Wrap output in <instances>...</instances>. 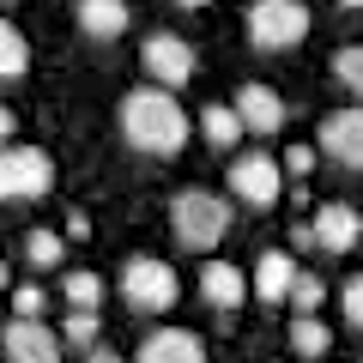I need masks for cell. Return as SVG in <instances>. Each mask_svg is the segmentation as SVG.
Returning a JSON list of instances; mask_svg holds the SVG:
<instances>
[{"mask_svg":"<svg viewBox=\"0 0 363 363\" xmlns=\"http://www.w3.org/2000/svg\"><path fill=\"white\" fill-rule=\"evenodd\" d=\"M121 133H128V145H140V152H152V157H176L182 145H188V133H194V121L176 104V91L140 85V91L121 97Z\"/></svg>","mask_w":363,"mask_h":363,"instance_id":"cell-1","label":"cell"},{"mask_svg":"<svg viewBox=\"0 0 363 363\" xmlns=\"http://www.w3.org/2000/svg\"><path fill=\"white\" fill-rule=\"evenodd\" d=\"M169 230H176L182 248L206 255L212 242H224V236H230V200L212 194V188H182V194L169 200Z\"/></svg>","mask_w":363,"mask_h":363,"instance_id":"cell-2","label":"cell"},{"mask_svg":"<svg viewBox=\"0 0 363 363\" xmlns=\"http://www.w3.org/2000/svg\"><path fill=\"white\" fill-rule=\"evenodd\" d=\"M55 188V157L43 145H0V206H30Z\"/></svg>","mask_w":363,"mask_h":363,"instance_id":"cell-3","label":"cell"},{"mask_svg":"<svg viewBox=\"0 0 363 363\" xmlns=\"http://www.w3.org/2000/svg\"><path fill=\"white\" fill-rule=\"evenodd\" d=\"M309 37V6L303 0H248V43L260 55H285Z\"/></svg>","mask_w":363,"mask_h":363,"instance_id":"cell-4","label":"cell"},{"mask_svg":"<svg viewBox=\"0 0 363 363\" xmlns=\"http://www.w3.org/2000/svg\"><path fill=\"white\" fill-rule=\"evenodd\" d=\"M182 285H176V267L157 255H133L128 267H121V303H128L133 315H164L176 309Z\"/></svg>","mask_w":363,"mask_h":363,"instance_id":"cell-5","label":"cell"},{"mask_svg":"<svg viewBox=\"0 0 363 363\" xmlns=\"http://www.w3.org/2000/svg\"><path fill=\"white\" fill-rule=\"evenodd\" d=\"M140 61H145V73H152L157 91H182L188 79H194L200 55H194V43L176 37V30H152V37H145V49H140Z\"/></svg>","mask_w":363,"mask_h":363,"instance_id":"cell-6","label":"cell"},{"mask_svg":"<svg viewBox=\"0 0 363 363\" xmlns=\"http://www.w3.org/2000/svg\"><path fill=\"white\" fill-rule=\"evenodd\" d=\"M230 194L242 200V206H279L285 200V164L279 157H267V152H242L230 164Z\"/></svg>","mask_w":363,"mask_h":363,"instance_id":"cell-7","label":"cell"},{"mask_svg":"<svg viewBox=\"0 0 363 363\" xmlns=\"http://www.w3.org/2000/svg\"><path fill=\"white\" fill-rule=\"evenodd\" d=\"M315 152H327L333 164H345V169H363V104H351V109H333V116H321Z\"/></svg>","mask_w":363,"mask_h":363,"instance_id":"cell-8","label":"cell"},{"mask_svg":"<svg viewBox=\"0 0 363 363\" xmlns=\"http://www.w3.org/2000/svg\"><path fill=\"white\" fill-rule=\"evenodd\" d=\"M230 109H236V121H242V133H260V140H267V133H279V128H285V116H291L285 97H279L272 85H260V79H248V85L236 91Z\"/></svg>","mask_w":363,"mask_h":363,"instance_id":"cell-9","label":"cell"},{"mask_svg":"<svg viewBox=\"0 0 363 363\" xmlns=\"http://www.w3.org/2000/svg\"><path fill=\"white\" fill-rule=\"evenodd\" d=\"M0 345H6V363H61V333L43 321H6Z\"/></svg>","mask_w":363,"mask_h":363,"instance_id":"cell-10","label":"cell"},{"mask_svg":"<svg viewBox=\"0 0 363 363\" xmlns=\"http://www.w3.org/2000/svg\"><path fill=\"white\" fill-rule=\"evenodd\" d=\"M309 230H315V248H327V255H351L357 236H363V218L345 206V200H327V206H315Z\"/></svg>","mask_w":363,"mask_h":363,"instance_id":"cell-11","label":"cell"},{"mask_svg":"<svg viewBox=\"0 0 363 363\" xmlns=\"http://www.w3.org/2000/svg\"><path fill=\"white\" fill-rule=\"evenodd\" d=\"M291 285H297V260H291L285 248L260 255L255 272H248V297H260L267 309H272V303H291Z\"/></svg>","mask_w":363,"mask_h":363,"instance_id":"cell-12","label":"cell"},{"mask_svg":"<svg viewBox=\"0 0 363 363\" xmlns=\"http://www.w3.org/2000/svg\"><path fill=\"white\" fill-rule=\"evenodd\" d=\"M200 297H206L218 315L242 309V303H248V272L230 267V260H206V267H200Z\"/></svg>","mask_w":363,"mask_h":363,"instance_id":"cell-13","label":"cell"},{"mask_svg":"<svg viewBox=\"0 0 363 363\" xmlns=\"http://www.w3.org/2000/svg\"><path fill=\"white\" fill-rule=\"evenodd\" d=\"M133 363H206V345L188 327H157V333H145V345H140Z\"/></svg>","mask_w":363,"mask_h":363,"instance_id":"cell-14","label":"cell"},{"mask_svg":"<svg viewBox=\"0 0 363 363\" xmlns=\"http://www.w3.org/2000/svg\"><path fill=\"white\" fill-rule=\"evenodd\" d=\"M73 18H79V30L85 37H121V30L133 25V13H128V0H79L73 6Z\"/></svg>","mask_w":363,"mask_h":363,"instance_id":"cell-15","label":"cell"},{"mask_svg":"<svg viewBox=\"0 0 363 363\" xmlns=\"http://www.w3.org/2000/svg\"><path fill=\"white\" fill-rule=\"evenodd\" d=\"M200 133H206V145H218V152L242 145V121H236L230 104H206V109H200Z\"/></svg>","mask_w":363,"mask_h":363,"instance_id":"cell-16","label":"cell"},{"mask_svg":"<svg viewBox=\"0 0 363 363\" xmlns=\"http://www.w3.org/2000/svg\"><path fill=\"white\" fill-rule=\"evenodd\" d=\"M291 351H297V357H327V351H333V333H327L321 315H297V321H291Z\"/></svg>","mask_w":363,"mask_h":363,"instance_id":"cell-17","label":"cell"},{"mask_svg":"<svg viewBox=\"0 0 363 363\" xmlns=\"http://www.w3.org/2000/svg\"><path fill=\"white\" fill-rule=\"evenodd\" d=\"M61 297H67V309H85V315H97V303H104V272H67V285H61Z\"/></svg>","mask_w":363,"mask_h":363,"instance_id":"cell-18","label":"cell"},{"mask_svg":"<svg viewBox=\"0 0 363 363\" xmlns=\"http://www.w3.org/2000/svg\"><path fill=\"white\" fill-rule=\"evenodd\" d=\"M97 333H104V321L97 315H85V309H67V321H61V345H73V351H97Z\"/></svg>","mask_w":363,"mask_h":363,"instance_id":"cell-19","label":"cell"},{"mask_svg":"<svg viewBox=\"0 0 363 363\" xmlns=\"http://www.w3.org/2000/svg\"><path fill=\"white\" fill-rule=\"evenodd\" d=\"M333 79L351 91V97H363V43H339L333 49Z\"/></svg>","mask_w":363,"mask_h":363,"instance_id":"cell-20","label":"cell"},{"mask_svg":"<svg viewBox=\"0 0 363 363\" xmlns=\"http://www.w3.org/2000/svg\"><path fill=\"white\" fill-rule=\"evenodd\" d=\"M25 67H30V43L18 37L6 18H0V79H18Z\"/></svg>","mask_w":363,"mask_h":363,"instance_id":"cell-21","label":"cell"},{"mask_svg":"<svg viewBox=\"0 0 363 363\" xmlns=\"http://www.w3.org/2000/svg\"><path fill=\"white\" fill-rule=\"evenodd\" d=\"M321 303H327V279H321V272H297V285H291V309L315 315Z\"/></svg>","mask_w":363,"mask_h":363,"instance_id":"cell-22","label":"cell"},{"mask_svg":"<svg viewBox=\"0 0 363 363\" xmlns=\"http://www.w3.org/2000/svg\"><path fill=\"white\" fill-rule=\"evenodd\" d=\"M6 297H13V321H43V309H49V291L30 285V279H25V285H13Z\"/></svg>","mask_w":363,"mask_h":363,"instance_id":"cell-23","label":"cell"},{"mask_svg":"<svg viewBox=\"0 0 363 363\" xmlns=\"http://www.w3.org/2000/svg\"><path fill=\"white\" fill-rule=\"evenodd\" d=\"M25 260L30 267H61V230H30L25 236Z\"/></svg>","mask_w":363,"mask_h":363,"instance_id":"cell-24","label":"cell"},{"mask_svg":"<svg viewBox=\"0 0 363 363\" xmlns=\"http://www.w3.org/2000/svg\"><path fill=\"white\" fill-rule=\"evenodd\" d=\"M339 303H345V321L363 333V272H351L345 285H339Z\"/></svg>","mask_w":363,"mask_h":363,"instance_id":"cell-25","label":"cell"},{"mask_svg":"<svg viewBox=\"0 0 363 363\" xmlns=\"http://www.w3.org/2000/svg\"><path fill=\"white\" fill-rule=\"evenodd\" d=\"M279 164H285V176H309V169H315V140L309 145H291Z\"/></svg>","mask_w":363,"mask_h":363,"instance_id":"cell-26","label":"cell"},{"mask_svg":"<svg viewBox=\"0 0 363 363\" xmlns=\"http://www.w3.org/2000/svg\"><path fill=\"white\" fill-rule=\"evenodd\" d=\"M291 248H315V230H309V218H303V224H291Z\"/></svg>","mask_w":363,"mask_h":363,"instance_id":"cell-27","label":"cell"},{"mask_svg":"<svg viewBox=\"0 0 363 363\" xmlns=\"http://www.w3.org/2000/svg\"><path fill=\"white\" fill-rule=\"evenodd\" d=\"M67 236H91V218H85V212H67Z\"/></svg>","mask_w":363,"mask_h":363,"instance_id":"cell-28","label":"cell"},{"mask_svg":"<svg viewBox=\"0 0 363 363\" xmlns=\"http://www.w3.org/2000/svg\"><path fill=\"white\" fill-rule=\"evenodd\" d=\"M13 128H18V116H13V109H6V104H0V145L13 140Z\"/></svg>","mask_w":363,"mask_h":363,"instance_id":"cell-29","label":"cell"},{"mask_svg":"<svg viewBox=\"0 0 363 363\" xmlns=\"http://www.w3.org/2000/svg\"><path fill=\"white\" fill-rule=\"evenodd\" d=\"M85 363H121V351H109V345H97V351H91Z\"/></svg>","mask_w":363,"mask_h":363,"instance_id":"cell-30","label":"cell"},{"mask_svg":"<svg viewBox=\"0 0 363 363\" xmlns=\"http://www.w3.org/2000/svg\"><path fill=\"white\" fill-rule=\"evenodd\" d=\"M6 291H13V272H6V260H0V297H6Z\"/></svg>","mask_w":363,"mask_h":363,"instance_id":"cell-31","label":"cell"},{"mask_svg":"<svg viewBox=\"0 0 363 363\" xmlns=\"http://www.w3.org/2000/svg\"><path fill=\"white\" fill-rule=\"evenodd\" d=\"M176 6H188V13H194V6H206V0H176Z\"/></svg>","mask_w":363,"mask_h":363,"instance_id":"cell-32","label":"cell"},{"mask_svg":"<svg viewBox=\"0 0 363 363\" xmlns=\"http://www.w3.org/2000/svg\"><path fill=\"white\" fill-rule=\"evenodd\" d=\"M339 6H351V13H357V6H363V0H339Z\"/></svg>","mask_w":363,"mask_h":363,"instance_id":"cell-33","label":"cell"},{"mask_svg":"<svg viewBox=\"0 0 363 363\" xmlns=\"http://www.w3.org/2000/svg\"><path fill=\"white\" fill-rule=\"evenodd\" d=\"M6 6H18V0H6Z\"/></svg>","mask_w":363,"mask_h":363,"instance_id":"cell-34","label":"cell"}]
</instances>
